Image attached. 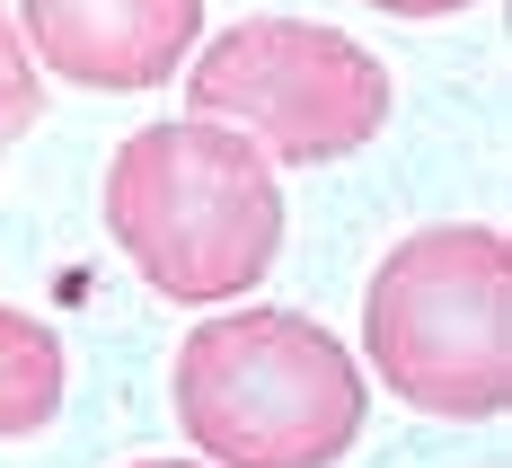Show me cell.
I'll return each mask as SVG.
<instances>
[{
    "label": "cell",
    "instance_id": "obj_2",
    "mask_svg": "<svg viewBox=\"0 0 512 468\" xmlns=\"http://www.w3.org/2000/svg\"><path fill=\"white\" fill-rule=\"evenodd\" d=\"M380 389L442 424H495L512 398V248L495 221L407 230L362 292Z\"/></svg>",
    "mask_w": 512,
    "mask_h": 468
},
{
    "label": "cell",
    "instance_id": "obj_5",
    "mask_svg": "<svg viewBox=\"0 0 512 468\" xmlns=\"http://www.w3.org/2000/svg\"><path fill=\"white\" fill-rule=\"evenodd\" d=\"M204 36V0H18V45L71 89H159Z\"/></svg>",
    "mask_w": 512,
    "mask_h": 468
},
{
    "label": "cell",
    "instance_id": "obj_9",
    "mask_svg": "<svg viewBox=\"0 0 512 468\" xmlns=\"http://www.w3.org/2000/svg\"><path fill=\"white\" fill-rule=\"evenodd\" d=\"M133 468H186V460H133Z\"/></svg>",
    "mask_w": 512,
    "mask_h": 468
},
{
    "label": "cell",
    "instance_id": "obj_7",
    "mask_svg": "<svg viewBox=\"0 0 512 468\" xmlns=\"http://www.w3.org/2000/svg\"><path fill=\"white\" fill-rule=\"evenodd\" d=\"M36 106H45V71L27 62V45H18V18L0 9V151H9V142H27Z\"/></svg>",
    "mask_w": 512,
    "mask_h": 468
},
{
    "label": "cell",
    "instance_id": "obj_1",
    "mask_svg": "<svg viewBox=\"0 0 512 468\" xmlns=\"http://www.w3.org/2000/svg\"><path fill=\"white\" fill-rule=\"evenodd\" d=\"M106 230L159 301H239L283 257V177L212 115H159L106 159Z\"/></svg>",
    "mask_w": 512,
    "mask_h": 468
},
{
    "label": "cell",
    "instance_id": "obj_8",
    "mask_svg": "<svg viewBox=\"0 0 512 468\" xmlns=\"http://www.w3.org/2000/svg\"><path fill=\"white\" fill-rule=\"evenodd\" d=\"M362 9H380V18H460L477 0H362Z\"/></svg>",
    "mask_w": 512,
    "mask_h": 468
},
{
    "label": "cell",
    "instance_id": "obj_3",
    "mask_svg": "<svg viewBox=\"0 0 512 468\" xmlns=\"http://www.w3.org/2000/svg\"><path fill=\"white\" fill-rule=\"evenodd\" d=\"M168 398L212 468H336L362 442V371L301 310L204 318L177 345Z\"/></svg>",
    "mask_w": 512,
    "mask_h": 468
},
{
    "label": "cell",
    "instance_id": "obj_6",
    "mask_svg": "<svg viewBox=\"0 0 512 468\" xmlns=\"http://www.w3.org/2000/svg\"><path fill=\"white\" fill-rule=\"evenodd\" d=\"M62 389H71V363H62V336L27 310H0V442H27L62 416Z\"/></svg>",
    "mask_w": 512,
    "mask_h": 468
},
{
    "label": "cell",
    "instance_id": "obj_4",
    "mask_svg": "<svg viewBox=\"0 0 512 468\" xmlns=\"http://www.w3.org/2000/svg\"><path fill=\"white\" fill-rule=\"evenodd\" d=\"M186 106L248 133L283 168H327V159H354L362 142H380L389 62L318 18H239L195 53Z\"/></svg>",
    "mask_w": 512,
    "mask_h": 468
}]
</instances>
